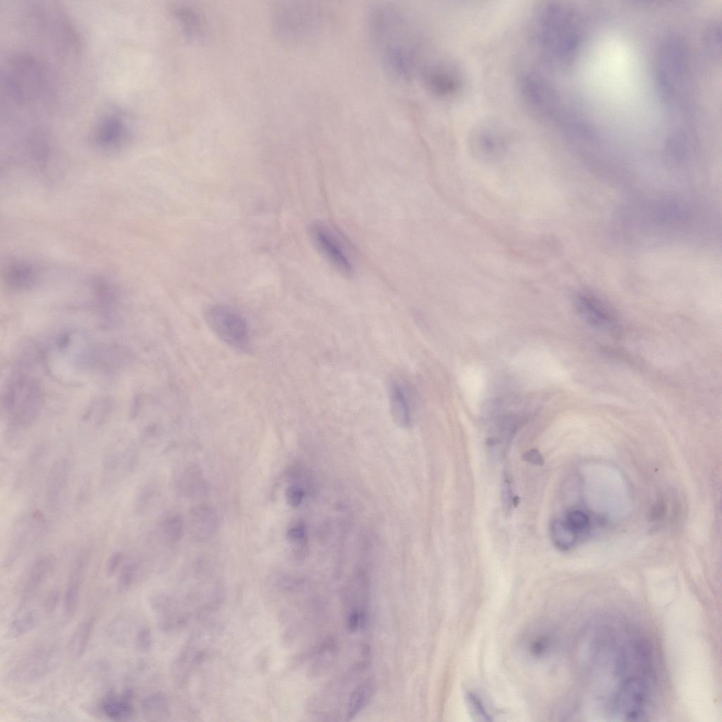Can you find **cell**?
<instances>
[{
	"label": "cell",
	"instance_id": "6da1fadb",
	"mask_svg": "<svg viewBox=\"0 0 722 722\" xmlns=\"http://www.w3.org/2000/svg\"><path fill=\"white\" fill-rule=\"evenodd\" d=\"M368 29L384 68L397 79L411 78L417 69L420 42L410 16L396 6L378 4L369 11Z\"/></svg>",
	"mask_w": 722,
	"mask_h": 722
},
{
	"label": "cell",
	"instance_id": "7a4b0ae2",
	"mask_svg": "<svg viewBox=\"0 0 722 722\" xmlns=\"http://www.w3.org/2000/svg\"><path fill=\"white\" fill-rule=\"evenodd\" d=\"M54 79L39 56L27 51L11 54L1 73L6 106L34 114L50 111L56 98Z\"/></svg>",
	"mask_w": 722,
	"mask_h": 722
},
{
	"label": "cell",
	"instance_id": "3957f363",
	"mask_svg": "<svg viewBox=\"0 0 722 722\" xmlns=\"http://www.w3.org/2000/svg\"><path fill=\"white\" fill-rule=\"evenodd\" d=\"M536 17V39L544 61L553 66L571 61L580 42L576 12L567 5L549 2Z\"/></svg>",
	"mask_w": 722,
	"mask_h": 722
},
{
	"label": "cell",
	"instance_id": "277c9868",
	"mask_svg": "<svg viewBox=\"0 0 722 722\" xmlns=\"http://www.w3.org/2000/svg\"><path fill=\"white\" fill-rule=\"evenodd\" d=\"M25 28L39 44L62 59L77 55L80 40L75 27L61 8L54 2L37 1L25 8Z\"/></svg>",
	"mask_w": 722,
	"mask_h": 722
},
{
	"label": "cell",
	"instance_id": "5b68a950",
	"mask_svg": "<svg viewBox=\"0 0 722 722\" xmlns=\"http://www.w3.org/2000/svg\"><path fill=\"white\" fill-rule=\"evenodd\" d=\"M206 323L223 342L244 350L249 345V329L245 319L233 308L215 305L204 313Z\"/></svg>",
	"mask_w": 722,
	"mask_h": 722
},
{
	"label": "cell",
	"instance_id": "8992f818",
	"mask_svg": "<svg viewBox=\"0 0 722 722\" xmlns=\"http://www.w3.org/2000/svg\"><path fill=\"white\" fill-rule=\"evenodd\" d=\"M470 133L471 148L477 155L483 158L494 159L499 157L506 150L509 144L508 128L496 120H483L477 123Z\"/></svg>",
	"mask_w": 722,
	"mask_h": 722
},
{
	"label": "cell",
	"instance_id": "52a82bcc",
	"mask_svg": "<svg viewBox=\"0 0 722 722\" xmlns=\"http://www.w3.org/2000/svg\"><path fill=\"white\" fill-rule=\"evenodd\" d=\"M130 123L122 111L111 110L97 121L92 131V141L99 149L114 151L123 147L130 139Z\"/></svg>",
	"mask_w": 722,
	"mask_h": 722
},
{
	"label": "cell",
	"instance_id": "ba28073f",
	"mask_svg": "<svg viewBox=\"0 0 722 722\" xmlns=\"http://www.w3.org/2000/svg\"><path fill=\"white\" fill-rule=\"evenodd\" d=\"M57 652L49 647L35 648L22 656L10 672L9 678L17 683H32L47 675L56 666Z\"/></svg>",
	"mask_w": 722,
	"mask_h": 722
},
{
	"label": "cell",
	"instance_id": "9c48e42d",
	"mask_svg": "<svg viewBox=\"0 0 722 722\" xmlns=\"http://www.w3.org/2000/svg\"><path fill=\"white\" fill-rule=\"evenodd\" d=\"M310 237L318 250L336 269L345 275H350L353 267L345 246L333 231L322 223L311 224Z\"/></svg>",
	"mask_w": 722,
	"mask_h": 722
},
{
	"label": "cell",
	"instance_id": "30bf717a",
	"mask_svg": "<svg viewBox=\"0 0 722 722\" xmlns=\"http://www.w3.org/2000/svg\"><path fill=\"white\" fill-rule=\"evenodd\" d=\"M285 29L290 35L305 38L317 33L321 23L319 8L312 5H290L282 7Z\"/></svg>",
	"mask_w": 722,
	"mask_h": 722
},
{
	"label": "cell",
	"instance_id": "8fae6325",
	"mask_svg": "<svg viewBox=\"0 0 722 722\" xmlns=\"http://www.w3.org/2000/svg\"><path fill=\"white\" fill-rule=\"evenodd\" d=\"M425 84L435 95L450 98L458 94L463 86V78L453 64L439 63L428 67L424 76Z\"/></svg>",
	"mask_w": 722,
	"mask_h": 722
},
{
	"label": "cell",
	"instance_id": "7c38bea8",
	"mask_svg": "<svg viewBox=\"0 0 722 722\" xmlns=\"http://www.w3.org/2000/svg\"><path fill=\"white\" fill-rule=\"evenodd\" d=\"M620 711L630 720L644 715L647 699V687L640 678L633 677L625 682L616 699Z\"/></svg>",
	"mask_w": 722,
	"mask_h": 722
},
{
	"label": "cell",
	"instance_id": "4fadbf2b",
	"mask_svg": "<svg viewBox=\"0 0 722 722\" xmlns=\"http://www.w3.org/2000/svg\"><path fill=\"white\" fill-rule=\"evenodd\" d=\"M577 308L583 319L593 327L613 331L618 326L617 320L610 309L597 298L584 294L577 299Z\"/></svg>",
	"mask_w": 722,
	"mask_h": 722
},
{
	"label": "cell",
	"instance_id": "5bb4252c",
	"mask_svg": "<svg viewBox=\"0 0 722 722\" xmlns=\"http://www.w3.org/2000/svg\"><path fill=\"white\" fill-rule=\"evenodd\" d=\"M411 392L405 383L398 379L391 380L388 396L391 412L395 422L408 428L413 420V401Z\"/></svg>",
	"mask_w": 722,
	"mask_h": 722
},
{
	"label": "cell",
	"instance_id": "9a60e30c",
	"mask_svg": "<svg viewBox=\"0 0 722 722\" xmlns=\"http://www.w3.org/2000/svg\"><path fill=\"white\" fill-rule=\"evenodd\" d=\"M90 553L82 551L75 559L71 568L63 594V609L68 617L74 616L78 606L81 588L87 568Z\"/></svg>",
	"mask_w": 722,
	"mask_h": 722
},
{
	"label": "cell",
	"instance_id": "2e32d148",
	"mask_svg": "<svg viewBox=\"0 0 722 722\" xmlns=\"http://www.w3.org/2000/svg\"><path fill=\"white\" fill-rule=\"evenodd\" d=\"M55 564V558L52 555L42 556L31 563L21 582V593L24 598L30 597L42 587L53 573Z\"/></svg>",
	"mask_w": 722,
	"mask_h": 722
},
{
	"label": "cell",
	"instance_id": "e0dca14e",
	"mask_svg": "<svg viewBox=\"0 0 722 722\" xmlns=\"http://www.w3.org/2000/svg\"><path fill=\"white\" fill-rule=\"evenodd\" d=\"M71 472L68 459L61 458L52 465L47 487V503L51 508L59 506L68 486Z\"/></svg>",
	"mask_w": 722,
	"mask_h": 722
},
{
	"label": "cell",
	"instance_id": "ac0fdd59",
	"mask_svg": "<svg viewBox=\"0 0 722 722\" xmlns=\"http://www.w3.org/2000/svg\"><path fill=\"white\" fill-rule=\"evenodd\" d=\"M216 515L208 506L200 505L190 512V530L192 535L198 539H204L215 531Z\"/></svg>",
	"mask_w": 722,
	"mask_h": 722
},
{
	"label": "cell",
	"instance_id": "d6986e66",
	"mask_svg": "<svg viewBox=\"0 0 722 722\" xmlns=\"http://www.w3.org/2000/svg\"><path fill=\"white\" fill-rule=\"evenodd\" d=\"M132 696L130 691H126L121 695H109L102 700L101 709L111 720H129L134 714Z\"/></svg>",
	"mask_w": 722,
	"mask_h": 722
},
{
	"label": "cell",
	"instance_id": "ffe728a7",
	"mask_svg": "<svg viewBox=\"0 0 722 722\" xmlns=\"http://www.w3.org/2000/svg\"><path fill=\"white\" fill-rule=\"evenodd\" d=\"M39 620L38 611L32 605L23 603L14 611L11 623L10 632L14 637L23 636L32 631Z\"/></svg>",
	"mask_w": 722,
	"mask_h": 722
},
{
	"label": "cell",
	"instance_id": "44dd1931",
	"mask_svg": "<svg viewBox=\"0 0 722 722\" xmlns=\"http://www.w3.org/2000/svg\"><path fill=\"white\" fill-rule=\"evenodd\" d=\"M95 625V618L88 617L82 620L73 630L68 644V651L74 659L83 656L89 644Z\"/></svg>",
	"mask_w": 722,
	"mask_h": 722
},
{
	"label": "cell",
	"instance_id": "7402d4cb",
	"mask_svg": "<svg viewBox=\"0 0 722 722\" xmlns=\"http://www.w3.org/2000/svg\"><path fill=\"white\" fill-rule=\"evenodd\" d=\"M135 460L133 451H111L104 463V477H107V481L112 482V478L114 481L116 479L115 476L121 477L129 472L133 467Z\"/></svg>",
	"mask_w": 722,
	"mask_h": 722
},
{
	"label": "cell",
	"instance_id": "603a6c76",
	"mask_svg": "<svg viewBox=\"0 0 722 722\" xmlns=\"http://www.w3.org/2000/svg\"><path fill=\"white\" fill-rule=\"evenodd\" d=\"M374 692V685L372 680H367L360 684L352 692L346 710L347 720L355 717L371 700Z\"/></svg>",
	"mask_w": 722,
	"mask_h": 722
},
{
	"label": "cell",
	"instance_id": "cb8c5ba5",
	"mask_svg": "<svg viewBox=\"0 0 722 722\" xmlns=\"http://www.w3.org/2000/svg\"><path fill=\"white\" fill-rule=\"evenodd\" d=\"M561 520L577 540L587 534L591 527L590 517L580 509H572L567 511L565 519Z\"/></svg>",
	"mask_w": 722,
	"mask_h": 722
},
{
	"label": "cell",
	"instance_id": "d4e9b609",
	"mask_svg": "<svg viewBox=\"0 0 722 722\" xmlns=\"http://www.w3.org/2000/svg\"><path fill=\"white\" fill-rule=\"evenodd\" d=\"M550 534L554 544L561 550L570 549L577 542L574 535L559 519L551 522Z\"/></svg>",
	"mask_w": 722,
	"mask_h": 722
},
{
	"label": "cell",
	"instance_id": "484cf974",
	"mask_svg": "<svg viewBox=\"0 0 722 722\" xmlns=\"http://www.w3.org/2000/svg\"><path fill=\"white\" fill-rule=\"evenodd\" d=\"M138 572L137 565L134 563L126 564L121 569L116 584L117 591L125 593L134 585Z\"/></svg>",
	"mask_w": 722,
	"mask_h": 722
},
{
	"label": "cell",
	"instance_id": "4316f807",
	"mask_svg": "<svg viewBox=\"0 0 722 722\" xmlns=\"http://www.w3.org/2000/svg\"><path fill=\"white\" fill-rule=\"evenodd\" d=\"M162 529L166 538L171 542L178 541L183 535V522L180 516L173 515L167 517L163 522Z\"/></svg>",
	"mask_w": 722,
	"mask_h": 722
},
{
	"label": "cell",
	"instance_id": "83f0119b",
	"mask_svg": "<svg viewBox=\"0 0 722 722\" xmlns=\"http://www.w3.org/2000/svg\"><path fill=\"white\" fill-rule=\"evenodd\" d=\"M6 277L12 283L25 285L32 280V269L25 264H15L7 270Z\"/></svg>",
	"mask_w": 722,
	"mask_h": 722
},
{
	"label": "cell",
	"instance_id": "f1b7e54d",
	"mask_svg": "<svg viewBox=\"0 0 722 722\" xmlns=\"http://www.w3.org/2000/svg\"><path fill=\"white\" fill-rule=\"evenodd\" d=\"M303 489L298 485L289 486L285 493L287 503L293 508L298 507L304 498Z\"/></svg>",
	"mask_w": 722,
	"mask_h": 722
},
{
	"label": "cell",
	"instance_id": "f546056e",
	"mask_svg": "<svg viewBox=\"0 0 722 722\" xmlns=\"http://www.w3.org/2000/svg\"><path fill=\"white\" fill-rule=\"evenodd\" d=\"M136 647L141 651H147L152 644L151 632L149 628H142L136 632L135 639Z\"/></svg>",
	"mask_w": 722,
	"mask_h": 722
},
{
	"label": "cell",
	"instance_id": "4dcf8cb0",
	"mask_svg": "<svg viewBox=\"0 0 722 722\" xmlns=\"http://www.w3.org/2000/svg\"><path fill=\"white\" fill-rule=\"evenodd\" d=\"M288 539L294 544H302L306 538L305 528L302 523H296L289 528Z\"/></svg>",
	"mask_w": 722,
	"mask_h": 722
},
{
	"label": "cell",
	"instance_id": "1f68e13d",
	"mask_svg": "<svg viewBox=\"0 0 722 722\" xmlns=\"http://www.w3.org/2000/svg\"><path fill=\"white\" fill-rule=\"evenodd\" d=\"M60 591L59 589L51 590L44 600L43 608L47 614H52L57 608L60 601Z\"/></svg>",
	"mask_w": 722,
	"mask_h": 722
},
{
	"label": "cell",
	"instance_id": "d6a6232c",
	"mask_svg": "<svg viewBox=\"0 0 722 722\" xmlns=\"http://www.w3.org/2000/svg\"><path fill=\"white\" fill-rule=\"evenodd\" d=\"M123 558L122 552H115L108 559L106 565V574L111 577L115 574Z\"/></svg>",
	"mask_w": 722,
	"mask_h": 722
},
{
	"label": "cell",
	"instance_id": "836d02e7",
	"mask_svg": "<svg viewBox=\"0 0 722 722\" xmlns=\"http://www.w3.org/2000/svg\"><path fill=\"white\" fill-rule=\"evenodd\" d=\"M523 458L532 464L542 465L544 463L542 456L536 449H532L527 451L524 454Z\"/></svg>",
	"mask_w": 722,
	"mask_h": 722
},
{
	"label": "cell",
	"instance_id": "e575fe53",
	"mask_svg": "<svg viewBox=\"0 0 722 722\" xmlns=\"http://www.w3.org/2000/svg\"><path fill=\"white\" fill-rule=\"evenodd\" d=\"M508 482H509L507 479L505 480L502 488L503 501L506 506H509L511 501L513 500L514 501L512 497L511 490Z\"/></svg>",
	"mask_w": 722,
	"mask_h": 722
},
{
	"label": "cell",
	"instance_id": "d590c367",
	"mask_svg": "<svg viewBox=\"0 0 722 722\" xmlns=\"http://www.w3.org/2000/svg\"><path fill=\"white\" fill-rule=\"evenodd\" d=\"M360 622V614L356 611H353L348 617V626L350 631H354L358 627Z\"/></svg>",
	"mask_w": 722,
	"mask_h": 722
},
{
	"label": "cell",
	"instance_id": "8d00e7d4",
	"mask_svg": "<svg viewBox=\"0 0 722 722\" xmlns=\"http://www.w3.org/2000/svg\"><path fill=\"white\" fill-rule=\"evenodd\" d=\"M469 700H470V703L475 707V710L477 711V712L482 716H484V718H486L487 720H489L488 716H487L485 710L484 709L481 702L479 700H477V699L475 696H473L472 695H470Z\"/></svg>",
	"mask_w": 722,
	"mask_h": 722
}]
</instances>
